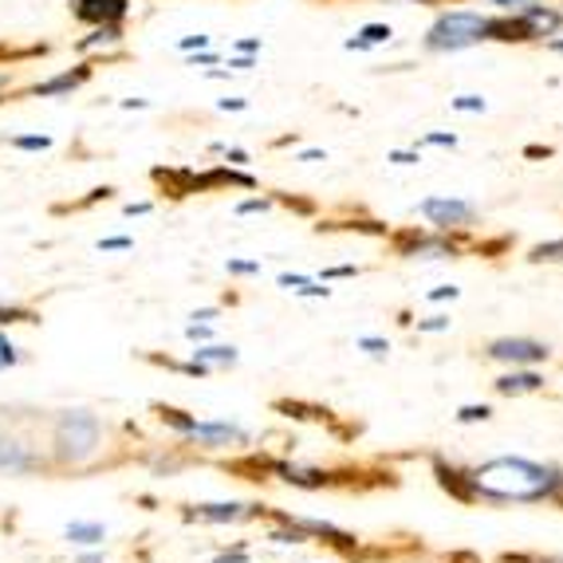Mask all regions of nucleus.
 Returning a JSON list of instances; mask_svg holds the SVG:
<instances>
[{
	"instance_id": "obj_52",
	"label": "nucleus",
	"mask_w": 563,
	"mask_h": 563,
	"mask_svg": "<svg viewBox=\"0 0 563 563\" xmlns=\"http://www.w3.org/2000/svg\"><path fill=\"white\" fill-rule=\"evenodd\" d=\"M536 563H563V560H536Z\"/></svg>"
},
{
	"instance_id": "obj_54",
	"label": "nucleus",
	"mask_w": 563,
	"mask_h": 563,
	"mask_svg": "<svg viewBox=\"0 0 563 563\" xmlns=\"http://www.w3.org/2000/svg\"><path fill=\"white\" fill-rule=\"evenodd\" d=\"M560 9H563V0H560Z\"/></svg>"
},
{
	"instance_id": "obj_1",
	"label": "nucleus",
	"mask_w": 563,
	"mask_h": 563,
	"mask_svg": "<svg viewBox=\"0 0 563 563\" xmlns=\"http://www.w3.org/2000/svg\"><path fill=\"white\" fill-rule=\"evenodd\" d=\"M473 485L488 500H555L563 505V470L528 457H493L473 470Z\"/></svg>"
},
{
	"instance_id": "obj_6",
	"label": "nucleus",
	"mask_w": 563,
	"mask_h": 563,
	"mask_svg": "<svg viewBox=\"0 0 563 563\" xmlns=\"http://www.w3.org/2000/svg\"><path fill=\"white\" fill-rule=\"evenodd\" d=\"M488 44H540V36L520 12H497L488 16Z\"/></svg>"
},
{
	"instance_id": "obj_41",
	"label": "nucleus",
	"mask_w": 563,
	"mask_h": 563,
	"mask_svg": "<svg viewBox=\"0 0 563 563\" xmlns=\"http://www.w3.org/2000/svg\"><path fill=\"white\" fill-rule=\"evenodd\" d=\"M221 111H244V107H249V99H221Z\"/></svg>"
},
{
	"instance_id": "obj_32",
	"label": "nucleus",
	"mask_w": 563,
	"mask_h": 563,
	"mask_svg": "<svg viewBox=\"0 0 563 563\" xmlns=\"http://www.w3.org/2000/svg\"><path fill=\"white\" fill-rule=\"evenodd\" d=\"M358 347H363V351H371V355H386V351H390V343H386V339L366 335V339H358Z\"/></svg>"
},
{
	"instance_id": "obj_31",
	"label": "nucleus",
	"mask_w": 563,
	"mask_h": 563,
	"mask_svg": "<svg viewBox=\"0 0 563 563\" xmlns=\"http://www.w3.org/2000/svg\"><path fill=\"white\" fill-rule=\"evenodd\" d=\"M390 162L395 166H413V162H422V151L413 146V151H390Z\"/></svg>"
},
{
	"instance_id": "obj_36",
	"label": "nucleus",
	"mask_w": 563,
	"mask_h": 563,
	"mask_svg": "<svg viewBox=\"0 0 563 563\" xmlns=\"http://www.w3.org/2000/svg\"><path fill=\"white\" fill-rule=\"evenodd\" d=\"M488 4H493L497 12H520L525 4H532V0H488Z\"/></svg>"
},
{
	"instance_id": "obj_24",
	"label": "nucleus",
	"mask_w": 563,
	"mask_h": 563,
	"mask_svg": "<svg viewBox=\"0 0 563 563\" xmlns=\"http://www.w3.org/2000/svg\"><path fill=\"white\" fill-rule=\"evenodd\" d=\"M488 418H493V410H488L485 402H481V406H461V410H457V422H465V426H470V422H488Z\"/></svg>"
},
{
	"instance_id": "obj_30",
	"label": "nucleus",
	"mask_w": 563,
	"mask_h": 563,
	"mask_svg": "<svg viewBox=\"0 0 563 563\" xmlns=\"http://www.w3.org/2000/svg\"><path fill=\"white\" fill-rule=\"evenodd\" d=\"M229 273L233 276H256L261 273V261H229Z\"/></svg>"
},
{
	"instance_id": "obj_21",
	"label": "nucleus",
	"mask_w": 563,
	"mask_h": 563,
	"mask_svg": "<svg viewBox=\"0 0 563 563\" xmlns=\"http://www.w3.org/2000/svg\"><path fill=\"white\" fill-rule=\"evenodd\" d=\"M358 40H366L371 47H383L395 40V29H390V24H363V29H358Z\"/></svg>"
},
{
	"instance_id": "obj_7",
	"label": "nucleus",
	"mask_w": 563,
	"mask_h": 563,
	"mask_svg": "<svg viewBox=\"0 0 563 563\" xmlns=\"http://www.w3.org/2000/svg\"><path fill=\"white\" fill-rule=\"evenodd\" d=\"M44 470V457L29 450V442H20L16 433L0 426V473H36Z\"/></svg>"
},
{
	"instance_id": "obj_15",
	"label": "nucleus",
	"mask_w": 563,
	"mask_h": 563,
	"mask_svg": "<svg viewBox=\"0 0 563 563\" xmlns=\"http://www.w3.org/2000/svg\"><path fill=\"white\" fill-rule=\"evenodd\" d=\"M273 473H280L288 485L296 488H323L331 485V473H320V470H296V465H276L273 461Z\"/></svg>"
},
{
	"instance_id": "obj_48",
	"label": "nucleus",
	"mask_w": 563,
	"mask_h": 563,
	"mask_svg": "<svg viewBox=\"0 0 563 563\" xmlns=\"http://www.w3.org/2000/svg\"><path fill=\"white\" fill-rule=\"evenodd\" d=\"M500 563H536L532 555H500Z\"/></svg>"
},
{
	"instance_id": "obj_18",
	"label": "nucleus",
	"mask_w": 563,
	"mask_h": 563,
	"mask_svg": "<svg viewBox=\"0 0 563 563\" xmlns=\"http://www.w3.org/2000/svg\"><path fill=\"white\" fill-rule=\"evenodd\" d=\"M67 540H71V544H99V540H107V528L103 525H67Z\"/></svg>"
},
{
	"instance_id": "obj_11",
	"label": "nucleus",
	"mask_w": 563,
	"mask_h": 563,
	"mask_svg": "<svg viewBox=\"0 0 563 563\" xmlns=\"http://www.w3.org/2000/svg\"><path fill=\"white\" fill-rule=\"evenodd\" d=\"M189 438H194V442H201V445H209V450H217V445H229V442H249V433H244L241 426H233V422H198Z\"/></svg>"
},
{
	"instance_id": "obj_25",
	"label": "nucleus",
	"mask_w": 563,
	"mask_h": 563,
	"mask_svg": "<svg viewBox=\"0 0 563 563\" xmlns=\"http://www.w3.org/2000/svg\"><path fill=\"white\" fill-rule=\"evenodd\" d=\"M422 146H450V151H453V146H457V134H453V131H433V134H426V139L418 142V151H422Z\"/></svg>"
},
{
	"instance_id": "obj_55",
	"label": "nucleus",
	"mask_w": 563,
	"mask_h": 563,
	"mask_svg": "<svg viewBox=\"0 0 563 563\" xmlns=\"http://www.w3.org/2000/svg\"><path fill=\"white\" fill-rule=\"evenodd\" d=\"M71 4H76V0H71Z\"/></svg>"
},
{
	"instance_id": "obj_28",
	"label": "nucleus",
	"mask_w": 563,
	"mask_h": 563,
	"mask_svg": "<svg viewBox=\"0 0 563 563\" xmlns=\"http://www.w3.org/2000/svg\"><path fill=\"white\" fill-rule=\"evenodd\" d=\"M268 206H273L268 198H249V201H241V206H236V213H241V217H249V213H268Z\"/></svg>"
},
{
	"instance_id": "obj_49",
	"label": "nucleus",
	"mask_w": 563,
	"mask_h": 563,
	"mask_svg": "<svg viewBox=\"0 0 563 563\" xmlns=\"http://www.w3.org/2000/svg\"><path fill=\"white\" fill-rule=\"evenodd\" d=\"M122 107H126V111H142V107H146V99H122Z\"/></svg>"
},
{
	"instance_id": "obj_19",
	"label": "nucleus",
	"mask_w": 563,
	"mask_h": 563,
	"mask_svg": "<svg viewBox=\"0 0 563 563\" xmlns=\"http://www.w3.org/2000/svg\"><path fill=\"white\" fill-rule=\"evenodd\" d=\"M158 413H162V422H169L174 430L186 433V438L194 433V426H198V418H189L186 410H174V406H158Z\"/></svg>"
},
{
	"instance_id": "obj_16",
	"label": "nucleus",
	"mask_w": 563,
	"mask_h": 563,
	"mask_svg": "<svg viewBox=\"0 0 563 563\" xmlns=\"http://www.w3.org/2000/svg\"><path fill=\"white\" fill-rule=\"evenodd\" d=\"M122 40V24H95L91 36L76 40L79 52H91V47H103V44H119Z\"/></svg>"
},
{
	"instance_id": "obj_4",
	"label": "nucleus",
	"mask_w": 563,
	"mask_h": 563,
	"mask_svg": "<svg viewBox=\"0 0 563 563\" xmlns=\"http://www.w3.org/2000/svg\"><path fill=\"white\" fill-rule=\"evenodd\" d=\"M418 217H426L430 225L450 233V229L470 225L473 217H477V209H473V201H461V198H426V201H418Z\"/></svg>"
},
{
	"instance_id": "obj_14",
	"label": "nucleus",
	"mask_w": 563,
	"mask_h": 563,
	"mask_svg": "<svg viewBox=\"0 0 563 563\" xmlns=\"http://www.w3.org/2000/svg\"><path fill=\"white\" fill-rule=\"evenodd\" d=\"M500 390V395H532V390H540L544 386V375H536V371H508V375H500L497 383H493Z\"/></svg>"
},
{
	"instance_id": "obj_35",
	"label": "nucleus",
	"mask_w": 563,
	"mask_h": 563,
	"mask_svg": "<svg viewBox=\"0 0 563 563\" xmlns=\"http://www.w3.org/2000/svg\"><path fill=\"white\" fill-rule=\"evenodd\" d=\"M236 52H241V56H256V52H261V36H244V40H236Z\"/></svg>"
},
{
	"instance_id": "obj_29",
	"label": "nucleus",
	"mask_w": 563,
	"mask_h": 563,
	"mask_svg": "<svg viewBox=\"0 0 563 563\" xmlns=\"http://www.w3.org/2000/svg\"><path fill=\"white\" fill-rule=\"evenodd\" d=\"M24 320H32L24 308H9V303H0V323H24Z\"/></svg>"
},
{
	"instance_id": "obj_9",
	"label": "nucleus",
	"mask_w": 563,
	"mask_h": 563,
	"mask_svg": "<svg viewBox=\"0 0 563 563\" xmlns=\"http://www.w3.org/2000/svg\"><path fill=\"white\" fill-rule=\"evenodd\" d=\"M433 477H438V485H442L453 500H461V505H473V500L481 497L477 485H473V473L457 470V465H445V461H433Z\"/></svg>"
},
{
	"instance_id": "obj_12",
	"label": "nucleus",
	"mask_w": 563,
	"mask_h": 563,
	"mask_svg": "<svg viewBox=\"0 0 563 563\" xmlns=\"http://www.w3.org/2000/svg\"><path fill=\"white\" fill-rule=\"evenodd\" d=\"M256 505H236V500H221V505H194L189 508V517L194 520H209V525H229V520H244L253 517Z\"/></svg>"
},
{
	"instance_id": "obj_5",
	"label": "nucleus",
	"mask_w": 563,
	"mask_h": 563,
	"mask_svg": "<svg viewBox=\"0 0 563 563\" xmlns=\"http://www.w3.org/2000/svg\"><path fill=\"white\" fill-rule=\"evenodd\" d=\"M493 363H512V366H532V363H544L552 355L548 343L540 339H497V343H488L485 351Z\"/></svg>"
},
{
	"instance_id": "obj_3",
	"label": "nucleus",
	"mask_w": 563,
	"mask_h": 563,
	"mask_svg": "<svg viewBox=\"0 0 563 563\" xmlns=\"http://www.w3.org/2000/svg\"><path fill=\"white\" fill-rule=\"evenodd\" d=\"M488 44V12H473V9H450L433 20L430 32L422 36L426 52H465V47Z\"/></svg>"
},
{
	"instance_id": "obj_2",
	"label": "nucleus",
	"mask_w": 563,
	"mask_h": 563,
	"mask_svg": "<svg viewBox=\"0 0 563 563\" xmlns=\"http://www.w3.org/2000/svg\"><path fill=\"white\" fill-rule=\"evenodd\" d=\"M103 450V422L91 410H64L52 430V453L64 465H84Z\"/></svg>"
},
{
	"instance_id": "obj_26",
	"label": "nucleus",
	"mask_w": 563,
	"mask_h": 563,
	"mask_svg": "<svg viewBox=\"0 0 563 563\" xmlns=\"http://www.w3.org/2000/svg\"><path fill=\"white\" fill-rule=\"evenodd\" d=\"M16 363H20V351L12 347V339L0 335V371H4V366H16Z\"/></svg>"
},
{
	"instance_id": "obj_43",
	"label": "nucleus",
	"mask_w": 563,
	"mask_h": 563,
	"mask_svg": "<svg viewBox=\"0 0 563 563\" xmlns=\"http://www.w3.org/2000/svg\"><path fill=\"white\" fill-rule=\"evenodd\" d=\"M450 563H481V555H473V552H450Z\"/></svg>"
},
{
	"instance_id": "obj_42",
	"label": "nucleus",
	"mask_w": 563,
	"mask_h": 563,
	"mask_svg": "<svg viewBox=\"0 0 563 563\" xmlns=\"http://www.w3.org/2000/svg\"><path fill=\"white\" fill-rule=\"evenodd\" d=\"M525 158H552V146H528Z\"/></svg>"
},
{
	"instance_id": "obj_22",
	"label": "nucleus",
	"mask_w": 563,
	"mask_h": 563,
	"mask_svg": "<svg viewBox=\"0 0 563 563\" xmlns=\"http://www.w3.org/2000/svg\"><path fill=\"white\" fill-rule=\"evenodd\" d=\"M9 146H16V151H47L52 139L47 134H16V139H9Z\"/></svg>"
},
{
	"instance_id": "obj_40",
	"label": "nucleus",
	"mask_w": 563,
	"mask_h": 563,
	"mask_svg": "<svg viewBox=\"0 0 563 563\" xmlns=\"http://www.w3.org/2000/svg\"><path fill=\"white\" fill-rule=\"evenodd\" d=\"M189 64H194V67H213L217 64V52H209V47H206V52H201V56H194Z\"/></svg>"
},
{
	"instance_id": "obj_37",
	"label": "nucleus",
	"mask_w": 563,
	"mask_h": 563,
	"mask_svg": "<svg viewBox=\"0 0 563 563\" xmlns=\"http://www.w3.org/2000/svg\"><path fill=\"white\" fill-rule=\"evenodd\" d=\"M430 300H457V288H453V284H442V288L430 291Z\"/></svg>"
},
{
	"instance_id": "obj_33",
	"label": "nucleus",
	"mask_w": 563,
	"mask_h": 563,
	"mask_svg": "<svg viewBox=\"0 0 563 563\" xmlns=\"http://www.w3.org/2000/svg\"><path fill=\"white\" fill-rule=\"evenodd\" d=\"M450 328V320L445 316H430V320H418V331H426V335H433V331H445Z\"/></svg>"
},
{
	"instance_id": "obj_44",
	"label": "nucleus",
	"mask_w": 563,
	"mask_h": 563,
	"mask_svg": "<svg viewBox=\"0 0 563 563\" xmlns=\"http://www.w3.org/2000/svg\"><path fill=\"white\" fill-rule=\"evenodd\" d=\"M544 44H548V52H555V56H563V32H560V36H552V40H544Z\"/></svg>"
},
{
	"instance_id": "obj_51",
	"label": "nucleus",
	"mask_w": 563,
	"mask_h": 563,
	"mask_svg": "<svg viewBox=\"0 0 563 563\" xmlns=\"http://www.w3.org/2000/svg\"><path fill=\"white\" fill-rule=\"evenodd\" d=\"M79 563H103V555H99V552H91V555H84V560H79Z\"/></svg>"
},
{
	"instance_id": "obj_17",
	"label": "nucleus",
	"mask_w": 563,
	"mask_h": 563,
	"mask_svg": "<svg viewBox=\"0 0 563 563\" xmlns=\"http://www.w3.org/2000/svg\"><path fill=\"white\" fill-rule=\"evenodd\" d=\"M194 358H198V363H213V366H233L236 363V358H241V355H236V347H221V343H217V347H198V351H194Z\"/></svg>"
},
{
	"instance_id": "obj_47",
	"label": "nucleus",
	"mask_w": 563,
	"mask_h": 563,
	"mask_svg": "<svg viewBox=\"0 0 563 563\" xmlns=\"http://www.w3.org/2000/svg\"><path fill=\"white\" fill-rule=\"evenodd\" d=\"M194 320H198V323H209V320H217V311H213V308H206V311H194Z\"/></svg>"
},
{
	"instance_id": "obj_27",
	"label": "nucleus",
	"mask_w": 563,
	"mask_h": 563,
	"mask_svg": "<svg viewBox=\"0 0 563 563\" xmlns=\"http://www.w3.org/2000/svg\"><path fill=\"white\" fill-rule=\"evenodd\" d=\"M122 249H134L131 236H107V241H99V253H122Z\"/></svg>"
},
{
	"instance_id": "obj_38",
	"label": "nucleus",
	"mask_w": 563,
	"mask_h": 563,
	"mask_svg": "<svg viewBox=\"0 0 563 563\" xmlns=\"http://www.w3.org/2000/svg\"><path fill=\"white\" fill-rule=\"evenodd\" d=\"M221 154H225L229 166H244V162H249V154H244L241 146H233V151H229V146H225V151H221Z\"/></svg>"
},
{
	"instance_id": "obj_34",
	"label": "nucleus",
	"mask_w": 563,
	"mask_h": 563,
	"mask_svg": "<svg viewBox=\"0 0 563 563\" xmlns=\"http://www.w3.org/2000/svg\"><path fill=\"white\" fill-rule=\"evenodd\" d=\"M178 47H181V52H206V47H209V36H181V40H178Z\"/></svg>"
},
{
	"instance_id": "obj_45",
	"label": "nucleus",
	"mask_w": 563,
	"mask_h": 563,
	"mask_svg": "<svg viewBox=\"0 0 563 563\" xmlns=\"http://www.w3.org/2000/svg\"><path fill=\"white\" fill-rule=\"evenodd\" d=\"M126 213H131V217H142V213H151V201H139V206H126Z\"/></svg>"
},
{
	"instance_id": "obj_53",
	"label": "nucleus",
	"mask_w": 563,
	"mask_h": 563,
	"mask_svg": "<svg viewBox=\"0 0 563 563\" xmlns=\"http://www.w3.org/2000/svg\"><path fill=\"white\" fill-rule=\"evenodd\" d=\"M4 79H9V76H0V84H4Z\"/></svg>"
},
{
	"instance_id": "obj_50",
	"label": "nucleus",
	"mask_w": 563,
	"mask_h": 563,
	"mask_svg": "<svg viewBox=\"0 0 563 563\" xmlns=\"http://www.w3.org/2000/svg\"><path fill=\"white\" fill-rule=\"evenodd\" d=\"M300 158H303V162H320V158H328V154H323V151H303Z\"/></svg>"
},
{
	"instance_id": "obj_46",
	"label": "nucleus",
	"mask_w": 563,
	"mask_h": 563,
	"mask_svg": "<svg viewBox=\"0 0 563 563\" xmlns=\"http://www.w3.org/2000/svg\"><path fill=\"white\" fill-rule=\"evenodd\" d=\"M217 563H244V552H225V555H217Z\"/></svg>"
},
{
	"instance_id": "obj_39",
	"label": "nucleus",
	"mask_w": 563,
	"mask_h": 563,
	"mask_svg": "<svg viewBox=\"0 0 563 563\" xmlns=\"http://www.w3.org/2000/svg\"><path fill=\"white\" fill-rule=\"evenodd\" d=\"M249 67H256L253 56H233V59H229V71H249Z\"/></svg>"
},
{
	"instance_id": "obj_10",
	"label": "nucleus",
	"mask_w": 563,
	"mask_h": 563,
	"mask_svg": "<svg viewBox=\"0 0 563 563\" xmlns=\"http://www.w3.org/2000/svg\"><path fill=\"white\" fill-rule=\"evenodd\" d=\"M520 16L528 20L536 29V36L540 40H552V36H560L563 32V9L560 4H544V0H532V4H525L520 9Z\"/></svg>"
},
{
	"instance_id": "obj_8",
	"label": "nucleus",
	"mask_w": 563,
	"mask_h": 563,
	"mask_svg": "<svg viewBox=\"0 0 563 563\" xmlns=\"http://www.w3.org/2000/svg\"><path fill=\"white\" fill-rule=\"evenodd\" d=\"M126 12H131V0H76L71 16L95 29V24H122Z\"/></svg>"
},
{
	"instance_id": "obj_13",
	"label": "nucleus",
	"mask_w": 563,
	"mask_h": 563,
	"mask_svg": "<svg viewBox=\"0 0 563 563\" xmlns=\"http://www.w3.org/2000/svg\"><path fill=\"white\" fill-rule=\"evenodd\" d=\"M87 79H91V64H79L76 71H64V76H56V79L32 84L29 95H40V99H47V95H67V91H76L79 84H87Z\"/></svg>"
},
{
	"instance_id": "obj_23",
	"label": "nucleus",
	"mask_w": 563,
	"mask_h": 563,
	"mask_svg": "<svg viewBox=\"0 0 563 563\" xmlns=\"http://www.w3.org/2000/svg\"><path fill=\"white\" fill-rule=\"evenodd\" d=\"M450 107H453V111H461V114H481L488 103L481 99V95H457V99H450Z\"/></svg>"
},
{
	"instance_id": "obj_20",
	"label": "nucleus",
	"mask_w": 563,
	"mask_h": 563,
	"mask_svg": "<svg viewBox=\"0 0 563 563\" xmlns=\"http://www.w3.org/2000/svg\"><path fill=\"white\" fill-rule=\"evenodd\" d=\"M528 261H532V264H552V261H563V236H560V241H544V244H536L532 253H528Z\"/></svg>"
}]
</instances>
